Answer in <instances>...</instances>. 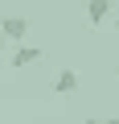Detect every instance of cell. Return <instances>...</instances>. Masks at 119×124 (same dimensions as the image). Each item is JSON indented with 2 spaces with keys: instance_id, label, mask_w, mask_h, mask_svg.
I'll return each instance as SVG.
<instances>
[{
  "instance_id": "obj_1",
  "label": "cell",
  "mask_w": 119,
  "mask_h": 124,
  "mask_svg": "<svg viewBox=\"0 0 119 124\" xmlns=\"http://www.w3.org/2000/svg\"><path fill=\"white\" fill-rule=\"evenodd\" d=\"M0 37L21 46V41L29 37V21H25V17H4V21H0Z\"/></svg>"
},
{
  "instance_id": "obj_2",
  "label": "cell",
  "mask_w": 119,
  "mask_h": 124,
  "mask_svg": "<svg viewBox=\"0 0 119 124\" xmlns=\"http://www.w3.org/2000/svg\"><path fill=\"white\" fill-rule=\"evenodd\" d=\"M41 58V46H29V41H21L13 54H8V66L13 70H21V66H29V62H37Z\"/></svg>"
},
{
  "instance_id": "obj_3",
  "label": "cell",
  "mask_w": 119,
  "mask_h": 124,
  "mask_svg": "<svg viewBox=\"0 0 119 124\" xmlns=\"http://www.w3.org/2000/svg\"><path fill=\"white\" fill-rule=\"evenodd\" d=\"M78 83H82L78 70H57V75H53V91H57V95H74Z\"/></svg>"
},
{
  "instance_id": "obj_4",
  "label": "cell",
  "mask_w": 119,
  "mask_h": 124,
  "mask_svg": "<svg viewBox=\"0 0 119 124\" xmlns=\"http://www.w3.org/2000/svg\"><path fill=\"white\" fill-rule=\"evenodd\" d=\"M111 17V0H90V4H86V21L90 25H103Z\"/></svg>"
},
{
  "instance_id": "obj_5",
  "label": "cell",
  "mask_w": 119,
  "mask_h": 124,
  "mask_svg": "<svg viewBox=\"0 0 119 124\" xmlns=\"http://www.w3.org/2000/svg\"><path fill=\"white\" fill-rule=\"evenodd\" d=\"M82 124H103V120H94V116H90V120H82Z\"/></svg>"
},
{
  "instance_id": "obj_6",
  "label": "cell",
  "mask_w": 119,
  "mask_h": 124,
  "mask_svg": "<svg viewBox=\"0 0 119 124\" xmlns=\"http://www.w3.org/2000/svg\"><path fill=\"white\" fill-rule=\"evenodd\" d=\"M107 124H119V116H115V120H107Z\"/></svg>"
},
{
  "instance_id": "obj_7",
  "label": "cell",
  "mask_w": 119,
  "mask_h": 124,
  "mask_svg": "<svg viewBox=\"0 0 119 124\" xmlns=\"http://www.w3.org/2000/svg\"><path fill=\"white\" fill-rule=\"evenodd\" d=\"M115 4H119V0H111V8H115Z\"/></svg>"
},
{
  "instance_id": "obj_8",
  "label": "cell",
  "mask_w": 119,
  "mask_h": 124,
  "mask_svg": "<svg viewBox=\"0 0 119 124\" xmlns=\"http://www.w3.org/2000/svg\"><path fill=\"white\" fill-rule=\"evenodd\" d=\"M115 33H119V21H115Z\"/></svg>"
}]
</instances>
